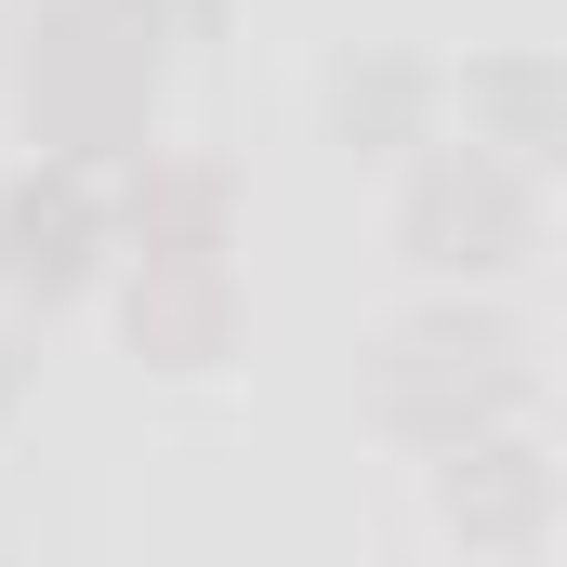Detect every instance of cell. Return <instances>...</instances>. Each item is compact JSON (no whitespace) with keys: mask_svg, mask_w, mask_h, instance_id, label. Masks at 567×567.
Listing matches in <instances>:
<instances>
[{"mask_svg":"<svg viewBox=\"0 0 567 567\" xmlns=\"http://www.w3.org/2000/svg\"><path fill=\"white\" fill-rule=\"evenodd\" d=\"M172 27L158 0H40L27 40H13V133L40 158H80V172H133L158 145V93H172Z\"/></svg>","mask_w":567,"mask_h":567,"instance_id":"1","label":"cell"},{"mask_svg":"<svg viewBox=\"0 0 567 567\" xmlns=\"http://www.w3.org/2000/svg\"><path fill=\"white\" fill-rule=\"evenodd\" d=\"M528 330L488 303V290H435L410 317H383V343H370V423L396 435V449H462V435L488 423H528Z\"/></svg>","mask_w":567,"mask_h":567,"instance_id":"2","label":"cell"},{"mask_svg":"<svg viewBox=\"0 0 567 567\" xmlns=\"http://www.w3.org/2000/svg\"><path fill=\"white\" fill-rule=\"evenodd\" d=\"M542 251V172H515L502 145H449L435 133L423 158H396V265L435 290H488Z\"/></svg>","mask_w":567,"mask_h":567,"instance_id":"3","label":"cell"},{"mask_svg":"<svg viewBox=\"0 0 567 567\" xmlns=\"http://www.w3.org/2000/svg\"><path fill=\"white\" fill-rule=\"evenodd\" d=\"M106 278H120V185L27 145L0 172V303L53 330L66 303H93Z\"/></svg>","mask_w":567,"mask_h":567,"instance_id":"4","label":"cell"},{"mask_svg":"<svg viewBox=\"0 0 567 567\" xmlns=\"http://www.w3.org/2000/svg\"><path fill=\"white\" fill-rule=\"evenodd\" d=\"M555 449L528 423H488L462 435V449H435V528L462 542V555H542L555 542Z\"/></svg>","mask_w":567,"mask_h":567,"instance_id":"5","label":"cell"},{"mask_svg":"<svg viewBox=\"0 0 567 567\" xmlns=\"http://www.w3.org/2000/svg\"><path fill=\"white\" fill-rule=\"evenodd\" d=\"M120 343L172 383H212L238 343H251V303H238V265H185V251H133L120 265Z\"/></svg>","mask_w":567,"mask_h":567,"instance_id":"6","label":"cell"},{"mask_svg":"<svg viewBox=\"0 0 567 567\" xmlns=\"http://www.w3.org/2000/svg\"><path fill=\"white\" fill-rule=\"evenodd\" d=\"M317 120L343 158H423L449 133V66L410 53V40H343L330 80H317Z\"/></svg>","mask_w":567,"mask_h":567,"instance_id":"7","label":"cell"},{"mask_svg":"<svg viewBox=\"0 0 567 567\" xmlns=\"http://www.w3.org/2000/svg\"><path fill=\"white\" fill-rule=\"evenodd\" d=\"M449 120H462L475 145H502L515 172L555 185V172H567V53H542V40L462 53V66H449Z\"/></svg>","mask_w":567,"mask_h":567,"instance_id":"8","label":"cell"},{"mask_svg":"<svg viewBox=\"0 0 567 567\" xmlns=\"http://www.w3.org/2000/svg\"><path fill=\"white\" fill-rule=\"evenodd\" d=\"M133 251H185V265H225L238 251V172L198 158V145H145L120 172V265Z\"/></svg>","mask_w":567,"mask_h":567,"instance_id":"9","label":"cell"},{"mask_svg":"<svg viewBox=\"0 0 567 567\" xmlns=\"http://www.w3.org/2000/svg\"><path fill=\"white\" fill-rule=\"evenodd\" d=\"M27 383H40V317L0 303V435H13V410H27Z\"/></svg>","mask_w":567,"mask_h":567,"instance_id":"10","label":"cell"},{"mask_svg":"<svg viewBox=\"0 0 567 567\" xmlns=\"http://www.w3.org/2000/svg\"><path fill=\"white\" fill-rule=\"evenodd\" d=\"M158 27H172V53H212L238 27V0H158Z\"/></svg>","mask_w":567,"mask_h":567,"instance_id":"11","label":"cell"}]
</instances>
